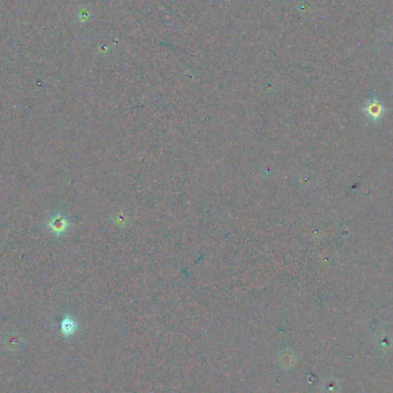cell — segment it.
Here are the masks:
<instances>
[{
    "label": "cell",
    "mask_w": 393,
    "mask_h": 393,
    "mask_svg": "<svg viewBox=\"0 0 393 393\" xmlns=\"http://www.w3.org/2000/svg\"><path fill=\"white\" fill-rule=\"evenodd\" d=\"M70 223L64 214L58 213L50 217L47 222V229L54 234L55 236H62L69 229Z\"/></svg>",
    "instance_id": "obj_1"
},
{
    "label": "cell",
    "mask_w": 393,
    "mask_h": 393,
    "mask_svg": "<svg viewBox=\"0 0 393 393\" xmlns=\"http://www.w3.org/2000/svg\"><path fill=\"white\" fill-rule=\"evenodd\" d=\"M363 113L370 121L377 122L384 117L385 107L380 100L376 99V98H373V99L368 100L366 105H364Z\"/></svg>",
    "instance_id": "obj_2"
},
{
    "label": "cell",
    "mask_w": 393,
    "mask_h": 393,
    "mask_svg": "<svg viewBox=\"0 0 393 393\" xmlns=\"http://www.w3.org/2000/svg\"><path fill=\"white\" fill-rule=\"evenodd\" d=\"M77 328H79V324H77L76 321L74 320L72 316H69V315H66V316L64 317V320L61 321L60 331H61L62 336L70 337L76 332Z\"/></svg>",
    "instance_id": "obj_3"
}]
</instances>
